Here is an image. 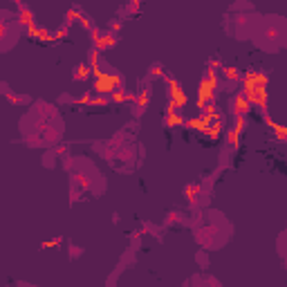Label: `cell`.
<instances>
[{"label":"cell","mask_w":287,"mask_h":287,"mask_svg":"<svg viewBox=\"0 0 287 287\" xmlns=\"http://www.w3.org/2000/svg\"><path fill=\"white\" fill-rule=\"evenodd\" d=\"M245 94L249 103H256L258 108L267 106V74L263 72H249L245 76Z\"/></svg>","instance_id":"obj_1"},{"label":"cell","mask_w":287,"mask_h":287,"mask_svg":"<svg viewBox=\"0 0 287 287\" xmlns=\"http://www.w3.org/2000/svg\"><path fill=\"white\" fill-rule=\"evenodd\" d=\"M213 94H216V76H213V72H209V76H206L204 81H202V86H200L198 108H204V106L213 99Z\"/></svg>","instance_id":"obj_2"},{"label":"cell","mask_w":287,"mask_h":287,"mask_svg":"<svg viewBox=\"0 0 287 287\" xmlns=\"http://www.w3.org/2000/svg\"><path fill=\"white\" fill-rule=\"evenodd\" d=\"M119 83H121V76H117V74H97V83H94V90L97 92H115L117 88H119Z\"/></svg>","instance_id":"obj_3"},{"label":"cell","mask_w":287,"mask_h":287,"mask_svg":"<svg viewBox=\"0 0 287 287\" xmlns=\"http://www.w3.org/2000/svg\"><path fill=\"white\" fill-rule=\"evenodd\" d=\"M168 86H171V106L179 110L184 103H187V94H184L182 86H179L175 79H171V81H168Z\"/></svg>","instance_id":"obj_4"},{"label":"cell","mask_w":287,"mask_h":287,"mask_svg":"<svg viewBox=\"0 0 287 287\" xmlns=\"http://www.w3.org/2000/svg\"><path fill=\"white\" fill-rule=\"evenodd\" d=\"M233 106H236V112H238V115H245L247 108H249V101L243 99V97H236L233 99Z\"/></svg>","instance_id":"obj_5"},{"label":"cell","mask_w":287,"mask_h":287,"mask_svg":"<svg viewBox=\"0 0 287 287\" xmlns=\"http://www.w3.org/2000/svg\"><path fill=\"white\" fill-rule=\"evenodd\" d=\"M240 133H243V121H240L231 133H229V144H231V146H238V137H240Z\"/></svg>","instance_id":"obj_6"},{"label":"cell","mask_w":287,"mask_h":287,"mask_svg":"<svg viewBox=\"0 0 287 287\" xmlns=\"http://www.w3.org/2000/svg\"><path fill=\"white\" fill-rule=\"evenodd\" d=\"M227 76H238V70H233V67H227Z\"/></svg>","instance_id":"obj_7"}]
</instances>
